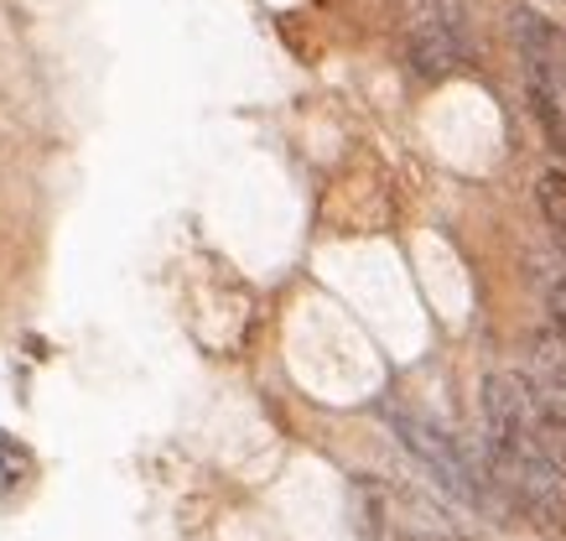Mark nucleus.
Wrapping results in <instances>:
<instances>
[{
  "mask_svg": "<svg viewBox=\"0 0 566 541\" xmlns=\"http://www.w3.org/2000/svg\"><path fill=\"white\" fill-rule=\"evenodd\" d=\"M510 32L520 42V58L531 63V84H551L562 94V73H566V37L562 27H551L541 11H510Z\"/></svg>",
  "mask_w": 566,
  "mask_h": 541,
  "instance_id": "1",
  "label": "nucleus"
},
{
  "mask_svg": "<svg viewBox=\"0 0 566 541\" xmlns=\"http://www.w3.org/2000/svg\"><path fill=\"white\" fill-rule=\"evenodd\" d=\"M27 469H32V458H27V448H21L17 437L0 433V489H11L27 479Z\"/></svg>",
  "mask_w": 566,
  "mask_h": 541,
  "instance_id": "6",
  "label": "nucleus"
},
{
  "mask_svg": "<svg viewBox=\"0 0 566 541\" xmlns=\"http://www.w3.org/2000/svg\"><path fill=\"white\" fill-rule=\"evenodd\" d=\"M520 381L531 385V396L541 406H551L556 417L566 422V350L551 339V329L535 333V344H531V365H525V375Z\"/></svg>",
  "mask_w": 566,
  "mask_h": 541,
  "instance_id": "3",
  "label": "nucleus"
},
{
  "mask_svg": "<svg viewBox=\"0 0 566 541\" xmlns=\"http://www.w3.org/2000/svg\"><path fill=\"white\" fill-rule=\"evenodd\" d=\"M411 63L421 79H452V73L468 63L463 27H458V21H442V17L421 21L411 37Z\"/></svg>",
  "mask_w": 566,
  "mask_h": 541,
  "instance_id": "2",
  "label": "nucleus"
},
{
  "mask_svg": "<svg viewBox=\"0 0 566 541\" xmlns=\"http://www.w3.org/2000/svg\"><path fill=\"white\" fill-rule=\"evenodd\" d=\"M546 313H551V339L566 350V281H551L546 287Z\"/></svg>",
  "mask_w": 566,
  "mask_h": 541,
  "instance_id": "7",
  "label": "nucleus"
},
{
  "mask_svg": "<svg viewBox=\"0 0 566 541\" xmlns=\"http://www.w3.org/2000/svg\"><path fill=\"white\" fill-rule=\"evenodd\" d=\"M562 100H566V73H562Z\"/></svg>",
  "mask_w": 566,
  "mask_h": 541,
  "instance_id": "8",
  "label": "nucleus"
},
{
  "mask_svg": "<svg viewBox=\"0 0 566 541\" xmlns=\"http://www.w3.org/2000/svg\"><path fill=\"white\" fill-rule=\"evenodd\" d=\"M531 105H535V121L546 131V141L556 146V157L566 162V110H562V94L551 84H531ZM566 173V167H562Z\"/></svg>",
  "mask_w": 566,
  "mask_h": 541,
  "instance_id": "5",
  "label": "nucleus"
},
{
  "mask_svg": "<svg viewBox=\"0 0 566 541\" xmlns=\"http://www.w3.org/2000/svg\"><path fill=\"white\" fill-rule=\"evenodd\" d=\"M535 204H541L551 235H556V245H562V256H566V173L562 167L541 173V183H535Z\"/></svg>",
  "mask_w": 566,
  "mask_h": 541,
  "instance_id": "4",
  "label": "nucleus"
}]
</instances>
